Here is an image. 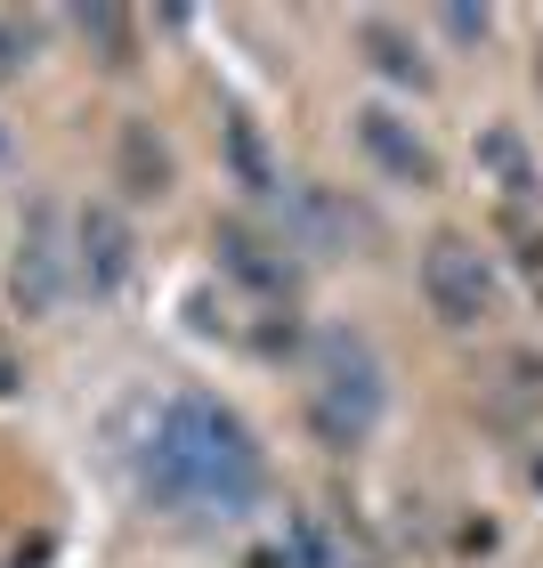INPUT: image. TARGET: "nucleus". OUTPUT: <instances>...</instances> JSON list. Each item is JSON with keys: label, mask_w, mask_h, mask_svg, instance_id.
<instances>
[{"label": "nucleus", "mask_w": 543, "mask_h": 568, "mask_svg": "<svg viewBox=\"0 0 543 568\" xmlns=\"http://www.w3.org/2000/svg\"><path fill=\"white\" fill-rule=\"evenodd\" d=\"M381 357L366 333H317V349H308V415H317V430L332 438V447H357L373 423H381Z\"/></svg>", "instance_id": "obj_2"}, {"label": "nucleus", "mask_w": 543, "mask_h": 568, "mask_svg": "<svg viewBox=\"0 0 543 568\" xmlns=\"http://www.w3.org/2000/svg\"><path fill=\"white\" fill-rule=\"evenodd\" d=\"M438 24H447L454 41H486V24H495V17H486V9H447Z\"/></svg>", "instance_id": "obj_14"}, {"label": "nucleus", "mask_w": 543, "mask_h": 568, "mask_svg": "<svg viewBox=\"0 0 543 568\" xmlns=\"http://www.w3.org/2000/svg\"><path fill=\"white\" fill-rule=\"evenodd\" d=\"M479 154H486V163L503 171V187H511V195H535V171H527V154H520V139H503V131H495V139H486Z\"/></svg>", "instance_id": "obj_11"}, {"label": "nucleus", "mask_w": 543, "mask_h": 568, "mask_svg": "<svg viewBox=\"0 0 543 568\" xmlns=\"http://www.w3.org/2000/svg\"><path fill=\"white\" fill-rule=\"evenodd\" d=\"M422 293H430V308L447 325H486V317H495V301H503V284H495V261H486L471 236H430Z\"/></svg>", "instance_id": "obj_3"}, {"label": "nucleus", "mask_w": 543, "mask_h": 568, "mask_svg": "<svg viewBox=\"0 0 543 568\" xmlns=\"http://www.w3.org/2000/svg\"><path fill=\"white\" fill-rule=\"evenodd\" d=\"M73 293V252H65V212L58 203H33L17 227V308L24 317H49Z\"/></svg>", "instance_id": "obj_4"}, {"label": "nucleus", "mask_w": 543, "mask_h": 568, "mask_svg": "<svg viewBox=\"0 0 543 568\" xmlns=\"http://www.w3.org/2000/svg\"><path fill=\"white\" fill-rule=\"evenodd\" d=\"M0 146H9V139H0Z\"/></svg>", "instance_id": "obj_16"}, {"label": "nucleus", "mask_w": 543, "mask_h": 568, "mask_svg": "<svg viewBox=\"0 0 543 568\" xmlns=\"http://www.w3.org/2000/svg\"><path fill=\"white\" fill-rule=\"evenodd\" d=\"M227 146H236V171L252 179V187H276V171H268V154H260V139H252V122H244V114L227 122Z\"/></svg>", "instance_id": "obj_12"}, {"label": "nucleus", "mask_w": 543, "mask_h": 568, "mask_svg": "<svg viewBox=\"0 0 543 568\" xmlns=\"http://www.w3.org/2000/svg\"><path fill=\"white\" fill-rule=\"evenodd\" d=\"M357 146H366V163L390 171L398 187H438V154H430L422 131L398 122L390 106H357Z\"/></svg>", "instance_id": "obj_6"}, {"label": "nucleus", "mask_w": 543, "mask_h": 568, "mask_svg": "<svg viewBox=\"0 0 543 568\" xmlns=\"http://www.w3.org/2000/svg\"><path fill=\"white\" fill-rule=\"evenodd\" d=\"M366 49H373V65L390 73V82H406V90H430V65L413 58V41H406V33H390V24H366Z\"/></svg>", "instance_id": "obj_10"}, {"label": "nucleus", "mask_w": 543, "mask_h": 568, "mask_svg": "<svg viewBox=\"0 0 543 568\" xmlns=\"http://www.w3.org/2000/svg\"><path fill=\"white\" fill-rule=\"evenodd\" d=\"M139 268V236L131 220L114 212V203H90L82 220H73V276L90 284V293H122Z\"/></svg>", "instance_id": "obj_5"}, {"label": "nucleus", "mask_w": 543, "mask_h": 568, "mask_svg": "<svg viewBox=\"0 0 543 568\" xmlns=\"http://www.w3.org/2000/svg\"><path fill=\"white\" fill-rule=\"evenodd\" d=\"M219 261L236 268L244 284H260V293H293V268L268 261V244L252 236V227H219Z\"/></svg>", "instance_id": "obj_8"}, {"label": "nucleus", "mask_w": 543, "mask_h": 568, "mask_svg": "<svg viewBox=\"0 0 543 568\" xmlns=\"http://www.w3.org/2000/svg\"><path fill=\"white\" fill-rule=\"evenodd\" d=\"M114 171H122V195H171V146L154 139V122H122V146H114Z\"/></svg>", "instance_id": "obj_7"}, {"label": "nucleus", "mask_w": 543, "mask_h": 568, "mask_svg": "<svg viewBox=\"0 0 543 568\" xmlns=\"http://www.w3.org/2000/svg\"><path fill=\"white\" fill-rule=\"evenodd\" d=\"M535 479H543V463H535Z\"/></svg>", "instance_id": "obj_15"}, {"label": "nucleus", "mask_w": 543, "mask_h": 568, "mask_svg": "<svg viewBox=\"0 0 543 568\" xmlns=\"http://www.w3.org/2000/svg\"><path fill=\"white\" fill-rule=\"evenodd\" d=\"M24 58H33V33H24V24H9V17H0V82H9V73H17Z\"/></svg>", "instance_id": "obj_13"}, {"label": "nucleus", "mask_w": 543, "mask_h": 568, "mask_svg": "<svg viewBox=\"0 0 543 568\" xmlns=\"http://www.w3.org/2000/svg\"><path fill=\"white\" fill-rule=\"evenodd\" d=\"M73 24H82V41H98V58H106V65H139V24L122 9H82Z\"/></svg>", "instance_id": "obj_9"}, {"label": "nucleus", "mask_w": 543, "mask_h": 568, "mask_svg": "<svg viewBox=\"0 0 543 568\" xmlns=\"http://www.w3.org/2000/svg\"><path fill=\"white\" fill-rule=\"evenodd\" d=\"M131 479L171 520H244L268 487V463L236 406H219L203 390H171L131 447Z\"/></svg>", "instance_id": "obj_1"}]
</instances>
